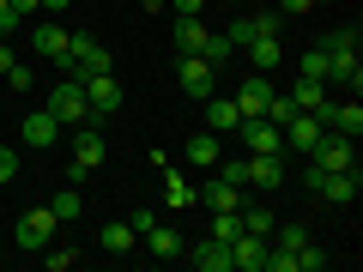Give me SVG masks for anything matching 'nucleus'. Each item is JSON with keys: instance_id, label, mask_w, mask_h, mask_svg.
<instances>
[{"instance_id": "1", "label": "nucleus", "mask_w": 363, "mask_h": 272, "mask_svg": "<svg viewBox=\"0 0 363 272\" xmlns=\"http://www.w3.org/2000/svg\"><path fill=\"white\" fill-rule=\"evenodd\" d=\"M303 181H309V194H321L327 206H351V200L363 194V176H357V164L351 169H303Z\"/></svg>"}, {"instance_id": "2", "label": "nucleus", "mask_w": 363, "mask_h": 272, "mask_svg": "<svg viewBox=\"0 0 363 272\" xmlns=\"http://www.w3.org/2000/svg\"><path fill=\"white\" fill-rule=\"evenodd\" d=\"M43 109H49V115L61 121V128H79V121L91 115V103H85V85H79V73H67L61 85L49 91V103H43Z\"/></svg>"}, {"instance_id": "3", "label": "nucleus", "mask_w": 363, "mask_h": 272, "mask_svg": "<svg viewBox=\"0 0 363 272\" xmlns=\"http://www.w3.org/2000/svg\"><path fill=\"white\" fill-rule=\"evenodd\" d=\"M104 164V128H91V121H79V133H73V157H67V176H91V169Z\"/></svg>"}, {"instance_id": "4", "label": "nucleus", "mask_w": 363, "mask_h": 272, "mask_svg": "<svg viewBox=\"0 0 363 272\" xmlns=\"http://www.w3.org/2000/svg\"><path fill=\"white\" fill-rule=\"evenodd\" d=\"M176 85L188 91V97H212V91H218V67H212L206 55H182L176 61Z\"/></svg>"}, {"instance_id": "5", "label": "nucleus", "mask_w": 363, "mask_h": 272, "mask_svg": "<svg viewBox=\"0 0 363 272\" xmlns=\"http://www.w3.org/2000/svg\"><path fill=\"white\" fill-rule=\"evenodd\" d=\"M309 164L315 169H351V164H357V140H345V133H321L315 152H309Z\"/></svg>"}, {"instance_id": "6", "label": "nucleus", "mask_w": 363, "mask_h": 272, "mask_svg": "<svg viewBox=\"0 0 363 272\" xmlns=\"http://www.w3.org/2000/svg\"><path fill=\"white\" fill-rule=\"evenodd\" d=\"M13 242H18V248H30V254H37V248H49V242H55V212H49V206L25 212V218L13 224Z\"/></svg>"}, {"instance_id": "7", "label": "nucleus", "mask_w": 363, "mask_h": 272, "mask_svg": "<svg viewBox=\"0 0 363 272\" xmlns=\"http://www.w3.org/2000/svg\"><path fill=\"white\" fill-rule=\"evenodd\" d=\"M315 121H321L327 133H345V140H357V133H363V109H357V97H351V103H333V97H327V103L315 109Z\"/></svg>"}, {"instance_id": "8", "label": "nucleus", "mask_w": 363, "mask_h": 272, "mask_svg": "<svg viewBox=\"0 0 363 272\" xmlns=\"http://www.w3.org/2000/svg\"><path fill=\"white\" fill-rule=\"evenodd\" d=\"M279 181H285V152H248V188L272 194Z\"/></svg>"}, {"instance_id": "9", "label": "nucleus", "mask_w": 363, "mask_h": 272, "mask_svg": "<svg viewBox=\"0 0 363 272\" xmlns=\"http://www.w3.org/2000/svg\"><path fill=\"white\" fill-rule=\"evenodd\" d=\"M279 30H285V13H255V18H236L230 30H224V37L236 42V49H242V42H255V37H279Z\"/></svg>"}, {"instance_id": "10", "label": "nucleus", "mask_w": 363, "mask_h": 272, "mask_svg": "<svg viewBox=\"0 0 363 272\" xmlns=\"http://www.w3.org/2000/svg\"><path fill=\"white\" fill-rule=\"evenodd\" d=\"M267 254H272V242H267V236H236V242H230V266L236 272H267Z\"/></svg>"}, {"instance_id": "11", "label": "nucleus", "mask_w": 363, "mask_h": 272, "mask_svg": "<svg viewBox=\"0 0 363 272\" xmlns=\"http://www.w3.org/2000/svg\"><path fill=\"white\" fill-rule=\"evenodd\" d=\"M79 85H85V103L91 109H104V115H116V109H121V85L109 73H79Z\"/></svg>"}, {"instance_id": "12", "label": "nucleus", "mask_w": 363, "mask_h": 272, "mask_svg": "<svg viewBox=\"0 0 363 272\" xmlns=\"http://www.w3.org/2000/svg\"><path fill=\"white\" fill-rule=\"evenodd\" d=\"M194 200H200V206H212V212H236V206H242V188H230L224 176H206L194 188Z\"/></svg>"}, {"instance_id": "13", "label": "nucleus", "mask_w": 363, "mask_h": 272, "mask_svg": "<svg viewBox=\"0 0 363 272\" xmlns=\"http://www.w3.org/2000/svg\"><path fill=\"white\" fill-rule=\"evenodd\" d=\"M279 133H285V152H303V157H309V152H315V140H321L327 128H321L315 115H291V121H285Z\"/></svg>"}, {"instance_id": "14", "label": "nucleus", "mask_w": 363, "mask_h": 272, "mask_svg": "<svg viewBox=\"0 0 363 272\" xmlns=\"http://www.w3.org/2000/svg\"><path fill=\"white\" fill-rule=\"evenodd\" d=\"M182 157H188L194 169H218V157H224V133H212V128H206V133H194Z\"/></svg>"}, {"instance_id": "15", "label": "nucleus", "mask_w": 363, "mask_h": 272, "mask_svg": "<svg viewBox=\"0 0 363 272\" xmlns=\"http://www.w3.org/2000/svg\"><path fill=\"white\" fill-rule=\"evenodd\" d=\"M267 103H272V79L267 73H248L242 91H236V109H242V115H260Z\"/></svg>"}, {"instance_id": "16", "label": "nucleus", "mask_w": 363, "mask_h": 272, "mask_svg": "<svg viewBox=\"0 0 363 272\" xmlns=\"http://www.w3.org/2000/svg\"><path fill=\"white\" fill-rule=\"evenodd\" d=\"M200 103H206V128L212 133H236V121H242L236 97H218V91H212V97H200Z\"/></svg>"}, {"instance_id": "17", "label": "nucleus", "mask_w": 363, "mask_h": 272, "mask_svg": "<svg viewBox=\"0 0 363 272\" xmlns=\"http://www.w3.org/2000/svg\"><path fill=\"white\" fill-rule=\"evenodd\" d=\"M55 140H61V121H55L49 109H30V115H25V145L43 152V145H55Z\"/></svg>"}, {"instance_id": "18", "label": "nucleus", "mask_w": 363, "mask_h": 272, "mask_svg": "<svg viewBox=\"0 0 363 272\" xmlns=\"http://www.w3.org/2000/svg\"><path fill=\"white\" fill-rule=\"evenodd\" d=\"M188 260H194L200 272H236V266H230V242H218V236H212V242H200Z\"/></svg>"}, {"instance_id": "19", "label": "nucleus", "mask_w": 363, "mask_h": 272, "mask_svg": "<svg viewBox=\"0 0 363 272\" xmlns=\"http://www.w3.org/2000/svg\"><path fill=\"white\" fill-rule=\"evenodd\" d=\"M206 18H176V55H200L206 49Z\"/></svg>"}, {"instance_id": "20", "label": "nucleus", "mask_w": 363, "mask_h": 272, "mask_svg": "<svg viewBox=\"0 0 363 272\" xmlns=\"http://www.w3.org/2000/svg\"><path fill=\"white\" fill-rule=\"evenodd\" d=\"M30 42H37V55H43V61H55V67H61V55H67V25H37V37H30Z\"/></svg>"}, {"instance_id": "21", "label": "nucleus", "mask_w": 363, "mask_h": 272, "mask_svg": "<svg viewBox=\"0 0 363 272\" xmlns=\"http://www.w3.org/2000/svg\"><path fill=\"white\" fill-rule=\"evenodd\" d=\"M327 97H333V91H327V79H297V91H291V103H297V109H309V115L327 103Z\"/></svg>"}, {"instance_id": "22", "label": "nucleus", "mask_w": 363, "mask_h": 272, "mask_svg": "<svg viewBox=\"0 0 363 272\" xmlns=\"http://www.w3.org/2000/svg\"><path fill=\"white\" fill-rule=\"evenodd\" d=\"M242 49H248V61H255V73H272L279 55H285V49H279V37H255V42H242Z\"/></svg>"}, {"instance_id": "23", "label": "nucleus", "mask_w": 363, "mask_h": 272, "mask_svg": "<svg viewBox=\"0 0 363 272\" xmlns=\"http://www.w3.org/2000/svg\"><path fill=\"white\" fill-rule=\"evenodd\" d=\"M145 248H152L157 260H176L182 254V236L169 230V224H152V230H145Z\"/></svg>"}, {"instance_id": "24", "label": "nucleus", "mask_w": 363, "mask_h": 272, "mask_svg": "<svg viewBox=\"0 0 363 272\" xmlns=\"http://www.w3.org/2000/svg\"><path fill=\"white\" fill-rule=\"evenodd\" d=\"M236 218H242V230H248V236H272V224H279L267 206H255V200H242V206H236Z\"/></svg>"}, {"instance_id": "25", "label": "nucleus", "mask_w": 363, "mask_h": 272, "mask_svg": "<svg viewBox=\"0 0 363 272\" xmlns=\"http://www.w3.org/2000/svg\"><path fill=\"white\" fill-rule=\"evenodd\" d=\"M133 242H140V236H133V224H128V218H116V224H104V248H109V254H128Z\"/></svg>"}, {"instance_id": "26", "label": "nucleus", "mask_w": 363, "mask_h": 272, "mask_svg": "<svg viewBox=\"0 0 363 272\" xmlns=\"http://www.w3.org/2000/svg\"><path fill=\"white\" fill-rule=\"evenodd\" d=\"M49 212H55V224H73V218H79V212H85V200H79V194H73V188H61V194H55V200H49Z\"/></svg>"}, {"instance_id": "27", "label": "nucleus", "mask_w": 363, "mask_h": 272, "mask_svg": "<svg viewBox=\"0 0 363 272\" xmlns=\"http://www.w3.org/2000/svg\"><path fill=\"white\" fill-rule=\"evenodd\" d=\"M164 200H169V206H200V200H194V181H188V176H164Z\"/></svg>"}, {"instance_id": "28", "label": "nucleus", "mask_w": 363, "mask_h": 272, "mask_svg": "<svg viewBox=\"0 0 363 272\" xmlns=\"http://www.w3.org/2000/svg\"><path fill=\"white\" fill-rule=\"evenodd\" d=\"M260 115H267V121H272V128H285V121H291V115H309V109H297V103H291V97H279V91H272V103H267V109H260Z\"/></svg>"}, {"instance_id": "29", "label": "nucleus", "mask_w": 363, "mask_h": 272, "mask_svg": "<svg viewBox=\"0 0 363 272\" xmlns=\"http://www.w3.org/2000/svg\"><path fill=\"white\" fill-rule=\"evenodd\" d=\"M321 49H327V55H357V25H339Z\"/></svg>"}, {"instance_id": "30", "label": "nucleus", "mask_w": 363, "mask_h": 272, "mask_svg": "<svg viewBox=\"0 0 363 272\" xmlns=\"http://www.w3.org/2000/svg\"><path fill=\"white\" fill-rule=\"evenodd\" d=\"M272 248H303L309 236H303V224H272V236H267Z\"/></svg>"}, {"instance_id": "31", "label": "nucleus", "mask_w": 363, "mask_h": 272, "mask_svg": "<svg viewBox=\"0 0 363 272\" xmlns=\"http://www.w3.org/2000/svg\"><path fill=\"white\" fill-rule=\"evenodd\" d=\"M212 236H218V242H236V236H242V218H236V212H212Z\"/></svg>"}, {"instance_id": "32", "label": "nucleus", "mask_w": 363, "mask_h": 272, "mask_svg": "<svg viewBox=\"0 0 363 272\" xmlns=\"http://www.w3.org/2000/svg\"><path fill=\"white\" fill-rule=\"evenodd\" d=\"M218 176L230 188H248V157H218Z\"/></svg>"}, {"instance_id": "33", "label": "nucleus", "mask_w": 363, "mask_h": 272, "mask_svg": "<svg viewBox=\"0 0 363 272\" xmlns=\"http://www.w3.org/2000/svg\"><path fill=\"white\" fill-rule=\"evenodd\" d=\"M230 49H236V42H230V37H218V30H212V37H206V49H200V55H206V61L218 67V61H230Z\"/></svg>"}, {"instance_id": "34", "label": "nucleus", "mask_w": 363, "mask_h": 272, "mask_svg": "<svg viewBox=\"0 0 363 272\" xmlns=\"http://www.w3.org/2000/svg\"><path fill=\"white\" fill-rule=\"evenodd\" d=\"M291 254H297V272H321V266H327V254H321V248H309V242L291 248Z\"/></svg>"}, {"instance_id": "35", "label": "nucleus", "mask_w": 363, "mask_h": 272, "mask_svg": "<svg viewBox=\"0 0 363 272\" xmlns=\"http://www.w3.org/2000/svg\"><path fill=\"white\" fill-rule=\"evenodd\" d=\"M297 67H303V79H327V49H309Z\"/></svg>"}, {"instance_id": "36", "label": "nucleus", "mask_w": 363, "mask_h": 272, "mask_svg": "<svg viewBox=\"0 0 363 272\" xmlns=\"http://www.w3.org/2000/svg\"><path fill=\"white\" fill-rule=\"evenodd\" d=\"M73 248H49V254H43V266H49V272H67V266H73Z\"/></svg>"}, {"instance_id": "37", "label": "nucleus", "mask_w": 363, "mask_h": 272, "mask_svg": "<svg viewBox=\"0 0 363 272\" xmlns=\"http://www.w3.org/2000/svg\"><path fill=\"white\" fill-rule=\"evenodd\" d=\"M0 79H6V85H13V91H30V67H18V61L6 67V73H0Z\"/></svg>"}, {"instance_id": "38", "label": "nucleus", "mask_w": 363, "mask_h": 272, "mask_svg": "<svg viewBox=\"0 0 363 272\" xmlns=\"http://www.w3.org/2000/svg\"><path fill=\"white\" fill-rule=\"evenodd\" d=\"M169 6H176V18H200L206 13V0H169Z\"/></svg>"}, {"instance_id": "39", "label": "nucleus", "mask_w": 363, "mask_h": 272, "mask_svg": "<svg viewBox=\"0 0 363 272\" xmlns=\"http://www.w3.org/2000/svg\"><path fill=\"white\" fill-rule=\"evenodd\" d=\"M13 176H18V157L6 152V145H0V188H6V181H13Z\"/></svg>"}, {"instance_id": "40", "label": "nucleus", "mask_w": 363, "mask_h": 272, "mask_svg": "<svg viewBox=\"0 0 363 272\" xmlns=\"http://www.w3.org/2000/svg\"><path fill=\"white\" fill-rule=\"evenodd\" d=\"M279 13H285V18L291 13H315V0H279Z\"/></svg>"}, {"instance_id": "41", "label": "nucleus", "mask_w": 363, "mask_h": 272, "mask_svg": "<svg viewBox=\"0 0 363 272\" xmlns=\"http://www.w3.org/2000/svg\"><path fill=\"white\" fill-rule=\"evenodd\" d=\"M6 6H13L18 18H25V13H43V0H6Z\"/></svg>"}, {"instance_id": "42", "label": "nucleus", "mask_w": 363, "mask_h": 272, "mask_svg": "<svg viewBox=\"0 0 363 272\" xmlns=\"http://www.w3.org/2000/svg\"><path fill=\"white\" fill-rule=\"evenodd\" d=\"M67 6H73V0H43V13H67Z\"/></svg>"}, {"instance_id": "43", "label": "nucleus", "mask_w": 363, "mask_h": 272, "mask_svg": "<svg viewBox=\"0 0 363 272\" xmlns=\"http://www.w3.org/2000/svg\"><path fill=\"white\" fill-rule=\"evenodd\" d=\"M145 13H169V0H145Z\"/></svg>"}, {"instance_id": "44", "label": "nucleus", "mask_w": 363, "mask_h": 272, "mask_svg": "<svg viewBox=\"0 0 363 272\" xmlns=\"http://www.w3.org/2000/svg\"><path fill=\"white\" fill-rule=\"evenodd\" d=\"M6 67H13V49H6V42H0V73H6Z\"/></svg>"}, {"instance_id": "45", "label": "nucleus", "mask_w": 363, "mask_h": 272, "mask_svg": "<svg viewBox=\"0 0 363 272\" xmlns=\"http://www.w3.org/2000/svg\"><path fill=\"white\" fill-rule=\"evenodd\" d=\"M315 6H333V0H315Z\"/></svg>"}, {"instance_id": "46", "label": "nucleus", "mask_w": 363, "mask_h": 272, "mask_svg": "<svg viewBox=\"0 0 363 272\" xmlns=\"http://www.w3.org/2000/svg\"><path fill=\"white\" fill-rule=\"evenodd\" d=\"M0 13H6V0H0Z\"/></svg>"}, {"instance_id": "47", "label": "nucleus", "mask_w": 363, "mask_h": 272, "mask_svg": "<svg viewBox=\"0 0 363 272\" xmlns=\"http://www.w3.org/2000/svg\"><path fill=\"white\" fill-rule=\"evenodd\" d=\"M230 6H236V0H230Z\"/></svg>"}]
</instances>
